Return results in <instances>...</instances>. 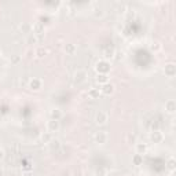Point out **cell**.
I'll list each match as a JSON object with an SVG mask.
<instances>
[{"label": "cell", "mask_w": 176, "mask_h": 176, "mask_svg": "<svg viewBox=\"0 0 176 176\" xmlns=\"http://www.w3.org/2000/svg\"><path fill=\"white\" fill-rule=\"evenodd\" d=\"M108 121H109V116H108L106 111L99 110L98 113L95 114V123H96L98 125H105Z\"/></svg>", "instance_id": "6da1fadb"}, {"label": "cell", "mask_w": 176, "mask_h": 176, "mask_svg": "<svg viewBox=\"0 0 176 176\" xmlns=\"http://www.w3.org/2000/svg\"><path fill=\"white\" fill-rule=\"evenodd\" d=\"M108 140H109V135H108L106 131H99V132L95 134V142H96L98 144L108 143Z\"/></svg>", "instance_id": "7a4b0ae2"}, {"label": "cell", "mask_w": 176, "mask_h": 176, "mask_svg": "<svg viewBox=\"0 0 176 176\" xmlns=\"http://www.w3.org/2000/svg\"><path fill=\"white\" fill-rule=\"evenodd\" d=\"M87 80V73L84 72V70H77V72L74 73V81L77 83V84H83V83Z\"/></svg>", "instance_id": "3957f363"}, {"label": "cell", "mask_w": 176, "mask_h": 176, "mask_svg": "<svg viewBox=\"0 0 176 176\" xmlns=\"http://www.w3.org/2000/svg\"><path fill=\"white\" fill-rule=\"evenodd\" d=\"M164 72H165L166 77H173V76H175V73H176L175 63H168V65L165 66V69H164Z\"/></svg>", "instance_id": "277c9868"}, {"label": "cell", "mask_w": 176, "mask_h": 176, "mask_svg": "<svg viewBox=\"0 0 176 176\" xmlns=\"http://www.w3.org/2000/svg\"><path fill=\"white\" fill-rule=\"evenodd\" d=\"M47 129L50 132H56L59 129V121L58 120H50L47 121Z\"/></svg>", "instance_id": "5b68a950"}, {"label": "cell", "mask_w": 176, "mask_h": 176, "mask_svg": "<svg viewBox=\"0 0 176 176\" xmlns=\"http://www.w3.org/2000/svg\"><path fill=\"white\" fill-rule=\"evenodd\" d=\"M165 110L168 111V113H175L176 110V102L173 101V99H168V101L165 102Z\"/></svg>", "instance_id": "8992f818"}, {"label": "cell", "mask_w": 176, "mask_h": 176, "mask_svg": "<svg viewBox=\"0 0 176 176\" xmlns=\"http://www.w3.org/2000/svg\"><path fill=\"white\" fill-rule=\"evenodd\" d=\"M101 91L103 92L105 95H111L114 92V85L113 84H109V83H106V84L103 85V87L101 88Z\"/></svg>", "instance_id": "52a82bcc"}, {"label": "cell", "mask_w": 176, "mask_h": 176, "mask_svg": "<svg viewBox=\"0 0 176 176\" xmlns=\"http://www.w3.org/2000/svg\"><path fill=\"white\" fill-rule=\"evenodd\" d=\"M29 87H30V90H35V91L40 90V88H41V80H39V78H33V80H30Z\"/></svg>", "instance_id": "ba28073f"}, {"label": "cell", "mask_w": 176, "mask_h": 176, "mask_svg": "<svg viewBox=\"0 0 176 176\" xmlns=\"http://www.w3.org/2000/svg\"><path fill=\"white\" fill-rule=\"evenodd\" d=\"M150 139H151V142H154V143H160L161 140L164 139V135L157 131V132H153V134L150 135Z\"/></svg>", "instance_id": "9c48e42d"}, {"label": "cell", "mask_w": 176, "mask_h": 176, "mask_svg": "<svg viewBox=\"0 0 176 176\" xmlns=\"http://www.w3.org/2000/svg\"><path fill=\"white\" fill-rule=\"evenodd\" d=\"M50 116H51V120H58L62 117V111L59 110V109H51L50 110Z\"/></svg>", "instance_id": "30bf717a"}, {"label": "cell", "mask_w": 176, "mask_h": 176, "mask_svg": "<svg viewBox=\"0 0 176 176\" xmlns=\"http://www.w3.org/2000/svg\"><path fill=\"white\" fill-rule=\"evenodd\" d=\"M135 150H136V154H144L146 153V150H147V147H146V144H143V143H136V146H135Z\"/></svg>", "instance_id": "8fae6325"}, {"label": "cell", "mask_w": 176, "mask_h": 176, "mask_svg": "<svg viewBox=\"0 0 176 176\" xmlns=\"http://www.w3.org/2000/svg\"><path fill=\"white\" fill-rule=\"evenodd\" d=\"M96 81L101 83V84H106V83H109L108 76H106V74H98V76H96Z\"/></svg>", "instance_id": "7c38bea8"}, {"label": "cell", "mask_w": 176, "mask_h": 176, "mask_svg": "<svg viewBox=\"0 0 176 176\" xmlns=\"http://www.w3.org/2000/svg\"><path fill=\"white\" fill-rule=\"evenodd\" d=\"M65 51L68 52V54H70V55H73V54H74V51H76V47H74V44H66V47H65Z\"/></svg>", "instance_id": "4fadbf2b"}, {"label": "cell", "mask_w": 176, "mask_h": 176, "mask_svg": "<svg viewBox=\"0 0 176 176\" xmlns=\"http://www.w3.org/2000/svg\"><path fill=\"white\" fill-rule=\"evenodd\" d=\"M99 88H96V90H95V88H92V90H90V96H91V98H96V96H99Z\"/></svg>", "instance_id": "5bb4252c"}, {"label": "cell", "mask_w": 176, "mask_h": 176, "mask_svg": "<svg viewBox=\"0 0 176 176\" xmlns=\"http://www.w3.org/2000/svg\"><path fill=\"white\" fill-rule=\"evenodd\" d=\"M46 48H43V47H39V48L36 50V54H37V56H40V58H41V56H44L46 55Z\"/></svg>", "instance_id": "9a60e30c"}, {"label": "cell", "mask_w": 176, "mask_h": 176, "mask_svg": "<svg viewBox=\"0 0 176 176\" xmlns=\"http://www.w3.org/2000/svg\"><path fill=\"white\" fill-rule=\"evenodd\" d=\"M140 161H142V156H140V154H136V156L134 157V162L136 164V165H139Z\"/></svg>", "instance_id": "2e32d148"}, {"label": "cell", "mask_w": 176, "mask_h": 176, "mask_svg": "<svg viewBox=\"0 0 176 176\" xmlns=\"http://www.w3.org/2000/svg\"><path fill=\"white\" fill-rule=\"evenodd\" d=\"M36 43V37H35V36H33V35H30V36H29V43Z\"/></svg>", "instance_id": "e0dca14e"}, {"label": "cell", "mask_w": 176, "mask_h": 176, "mask_svg": "<svg viewBox=\"0 0 176 176\" xmlns=\"http://www.w3.org/2000/svg\"><path fill=\"white\" fill-rule=\"evenodd\" d=\"M3 156H4V153H3V150H2V149H0V160H2V158H3Z\"/></svg>", "instance_id": "ac0fdd59"}, {"label": "cell", "mask_w": 176, "mask_h": 176, "mask_svg": "<svg viewBox=\"0 0 176 176\" xmlns=\"http://www.w3.org/2000/svg\"><path fill=\"white\" fill-rule=\"evenodd\" d=\"M39 176H41V175H39Z\"/></svg>", "instance_id": "d6986e66"}]
</instances>
